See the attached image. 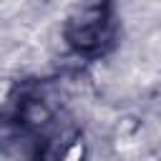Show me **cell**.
I'll return each mask as SVG.
<instances>
[{
  "label": "cell",
  "instance_id": "6da1fadb",
  "mask_svg": "<svg viewBox=\"0 0 161 161\" xmlns=\"http://www.w3.org/2000/svg\"><path fill=\"white\" fill-rule=\"evenodd\" d=\"M63 35L78 55H103L116 40L113 0H83L68 18Z\"/></svg>",
  "mask_w": 161,
  "mask_h": 161
}]
</instances>
